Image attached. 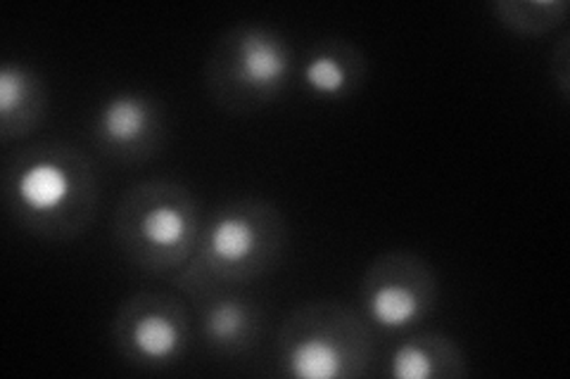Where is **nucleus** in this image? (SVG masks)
Masks as SVG:
<instances>
[{
    "label": "nucleus",
    "mask_w": 570,
    "mask_h": 379,
    "mask_svg": "<svg viewBox=\"0 0 570 379\" xmlns=\"http://www.w3.org/2000/svg\"><path fill=\"white\" fill-rule=\"evenodd\" d=\"M238 71L249 88L269 90L283 81L288 71V58L276 39L264 33H249L240 43Z\"/></svg>",
    "instance_id": "1"
},
{
    "label": "nucleus",
    "mask_w": 570,
    "mask_h": 379,
    "mask_svg": "<svg viewBox=\"0 0 570 379\" xmlns=\"http://www.w3.org/2000/svg\"><path fill=\"white\" fill-rule=\"evenodd\" d=\"M71 192L69 176L52 161H41L27 169L17 183V195L24 207L39 213H50L65 205Z\"/></svg>",
    "instance_id": "2"
},
{
    "label": "nucleus",
    "mask_w": 570,
    "mask_h": 379,
    "mask_svg": "<svg viewBox=\"0 0 570 379\" xmlns=\"http://www.w3.org/2000/svg\"><path fill=\"white\" fill-rule=\"evenodd\" d=\"M100 126L115 146H131L148 129V107L138 98H115L105 104Z\"/></svg>",
    "instance_id": "3"
},
{
    "label": "nucleus",
    "mask_w": 570,
    "mask_h": 379,
    "mask_svg": "<svg viewBox=\"0 0 570 379\" xmlns=\"http://www.w3.org/2000/svg\"><path fill=\"white\" fill-rule=\"evenodd\" d=\"M255 228L240 219V216H224V219L212 226L209 251L214 259L224 263L245 261L255 251Z\"/></svg>",
    "instance_id": "4"
},
{
    "label": "nucleus",
    "mask_w": 570,
    "mask_h": 379,
    "mask_svg": "<svg viewBox=\"0 0 570 379\" xmlns=\"http://www.w3.org/2000/svg\"><path fill=\"white\" fill-rule=\"evenodd\" d=\"M341 370L343 358L328 339H305L291 353V372L299 379H333Z\"/></svg>",
    "instance_id": "5"
},
{
    "label": "nucleus",
    "mask_w": 570,
    "mask_h": 379,
    "mask_svg": "<svg viewBox=\"0 0 570 379\" xmlns=\"http://www.w3.org/2000/svg\"><path fill=\"white\" fill-rule=\"evenodd\" d=\"M368 311H371V318L376 320L381 328L400 330L416 318L419 299L412 290H406V287L385 285L371 297Z\"/></svg>",
    "instance_id": "6"
},
{
    "label": "nucleus",
    "mask_w": 570,
    "mask_h": 379,
    "mask_svg": "<svg viewBox=\"0 0 570 379\" xmlns=\"http://www.w3.org/2000/svg\"><path fill=\"white\" fill-rule=\"evenodd\" d=\"M134 347L153 360L171 358L181 347V330L167 316H146L134 328Z\"/></svg>",
    "instance_id": "7"
},
{
    "label": "nucleus",
    "mask_w": 570,
    "mask_h": 379,
    "mask_svg": "<svg viewBox=\"0 0 570 379\" xmlns=\"http://www.w3.org/2000/svg\"><path fill=\"white\" fill-rule=\"evenodd\" d=\"M188 232V221L181 209L176 207H157L142 219V235L157 247H176L181 245Z\"/></svg>",
    "instance_id": "8"
},
{
    "label": "nucleus",
    "mask_w": 570,
    "mask_h": 379,
    "mask_svg": "<svg viewBox=\"0 0 570 379\" xmlns=\"http://www.w3.org/2000/svg\"><path fill=\"white\" fill-rule=\"evenodd\" d=\"M305 81L316 93L335 96L345 88V69L333 58H316L305 69Z\"/></svg>",
    "instance_id": "9"
},
{
    "label": "nucleus",
    "mask_w": 570,
    "mask_h": 379,
    "mask_svg": "<svg viewBox=\"0 0 570 379\" xmlns=\"http://www.w3.org/2000/svg\"><path fill=\"white\" fill-rule=\"evenodd\" d=\"M431 375H433V360L416 345H406L392 356V377L425 379Z\"/></svg>",
    "instance_id": "10"
},
{
    "label": "nucleus",
    "mask_w": 570,
    "mask_h": 379,
    "mask_svg": "<svg viewBox=\"0 0 570 379\" xmlns=\"http://www.w3.org/2000/svg\"><path fill=\"white\" fill-rule=\"evenodd\" d=\"M243 328H245V313L234 301L219 303L207 318V330L212 332L214 339L219 341L236 339L243 332Z\"/></svg>",
    "instance_id": "11"
},
{
    "label": "nucleus",
    "mask_w": 570,
    "mask_h": 379,
    "mask_svg": "<svg viewBox=\"0 0 570 379\" xmlns=\"http://www.w3.org/2000/svg\"><path fill=\"white\" fill-rule=\"evenodd\" d=\"M27 96V77L20 69L6 67L0 71V112L10 117V112L20 104Z\"/></svg>",
    "instance_id": "12"
}]
</instances>
